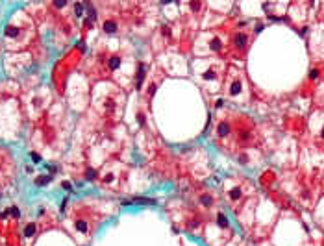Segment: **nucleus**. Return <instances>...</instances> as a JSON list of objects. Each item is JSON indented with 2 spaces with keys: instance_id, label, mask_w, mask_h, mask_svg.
I'll list each match as a JSON object with an SVG mask.
<instances>
[{
  "instance_id": "nucleus-7",
  "label": "nucleus",
  "mask_w": 324,
  "mask_h": 246,
  "mask_svg": "<svg viewBox=\"0 0 324 246\" xmlns=\"http://www.w3.org/2000/svg\"><path fill=\"white\" fill-rule=\"evenodd\" d=\"M228 196H230V200L237 202V200H239L241 196H243V191H241L239 187H233V189H232V191H230V193H228Z\"/></svg>"
},
{
  "instance_id": "nucleus-16",
  "label": "nucleus",
  "mask_w": 324,
  "mask_h": 246,
  "mask_svg": "<svg viewBox=\"0 0 324 246\" xmlns=\"http://www.w3.org/2000/svg\"><path fill=\"white\" fill-rule=\"evenodd\" d=\"M35 233V224H28L24 228V237H32Z\"/></svg>"
},
{
  "instance_id": "nucleus-4",
  "label": "nucleus",
  "mask_w": 324,
  "mask_h": 246,
  "mask_svg": "<svg viewBox=\"0 0 324 246\" xmlns=\"http://www.w3.org/2000/svg\"><path fill=\"white\" fill-rule=\"evenodd\" d=\"M217 133H218V137H228L230 135V124L228 122H220L218 128H217Z\"/></svg>"
},
{
  "instance_id": "nucleus-25",
  "label": "nucleus",
  "mask_w": 324,
  "mask_h": 246,
  "mask_svg": "<svg viewBox=\"0 0 324 246\" xmlns=\"http://www.w3.org/2000/svg\"><path fill=\"white\" fill-rule=\"evenodd\" d=\"M161 33L167 35V37H170V28H169V26H163V28H161Z\"/></svg>"
},
{
  "instance_id": "nucleus-9",
  "label": "nucleus",
  "mask_w": 324,
  "mask_h": 246,
  "mask_svg": "<svg viewBox=\"0 0 324 246\" xmlns=\"http://www.w3.org/2000/svg\"><path fill=\"white\" fill-rule=\"evenodd\" d=\"M132 204H143V205H156V200L152 198H134Z\"/></svg>"
},
{
  "instance_id": "nucleus-2",
  "label": "nucleus",
  "mask_w": 324,
  "mask_h": 246,
  "mask_svg": "<svg viewBox=\"0 0 324 246\" xmlns=\"http://www.w3.org/2000/svg\"><path fill=\"white\" fill-rule=\"evenodd\" d=\"M247 43H248V37H247V33H235L233 35V46L235 48H239V50H245L247 48Z\"/></svg>"
},
{
  "instance_id": "nucleus-23",
  "label": "nucleus",
  "mask_w": 324,
  "mask_h": 246,
  "mask_svg": "<svg viewBox=\"0 0 324 246\" xmlns=\"http://www.w3.org/2000/svg\"><path fill=\"white\" fill-rule=\"evenodd\" d=\"M54 6H56V7H65V6H67V2H65V0H56Z\"/></svg>"
},
{
  "instance_id": "nucleus-5",
  "label": "nucleus",
  "mask_w": 324,
  "mask_h": 246,
  "mask_svg": "<svg viewBox=\"0 0 324 246\" xmlns=\"http://www.w3.org/2000/svg\"><path fill=\"white\" fill-rule=\"evenodd\" d=\"M209 50H213V52H220V50H222V41L218 37H213L211 41H209Z\"/></svg>"
},
{
  "instance_id": "nucleus-24",
  "label": "nucleus",
  "mask_w": 324,
  "mask_h": 246,
  "mask_svg": "<svg viewBox=\"0 0 324 246\" xmlns=\"http://www.w3.org/2000/svg\"><path fill=\"white\" fill-rule=\"evenodd\" d=\"M156 87H158L156 83H150V87H148V96H152V95L156 93Z\"/></svg>"
},
{
  "instance_id": "nucleus-28",
  "label": "nucleus",
  "mask_w": 324,
  "mask_h": 246,
  "mask_svg": "<svg viewBox=\"0 0 324 246\" xmlns=\"http://www.w3.org/2000/svg\"><path fill=\"white\" fill-rule=\"evenodd\" d=\"M104 181H106V183L113 181V174H108V176H104Z\"/></svg>"
},
{
  "instance_id": "nucleus-29",
  "label": "nucleus",
  "mask_w": 324,
  "mask_h": 246,
  "mask_svg": "<svg viewBox=\"0 0 324 246\" xmlns=\"http://www.w3.org/2000/svg\"><path fill=\"white\" fill-rule=\"evenodd\" d=\"M63 189H65V191H71V189H72L71 183H69V181H63Z\"/></svg>"
},
{
  "instance_id": "nucleus-21",
  "label": "nucleus",
  "mask_w": 324,
  "mask_h": 246,
  "mask_svg": "<svg viewBox=\"0 0 324 246\" xmlns=\"http://www.w3.org/2000/svg\"><path fill=\"white\" fill-rule=\"evenodd\" d=\"M137 122L141 124V126H144V113H143V111L137 113Z\"/></svg>"
},
{
  "instance_id": "nucleus-18",
  "label": "nucleus",
  "mask_w": 324,
  "mask_h": 246,
  "mask_svg": "<svg viewBox=\"0 0 324 246\" xmlns=\"http://www.w3.org/2000/svg\"><path fill=\"white\" fill-rule=\"evenodd\" d=\"M76 229H78V231H82V233L87 231V224H85V220H78L76 222Z\"/></svg>"
},
{
  "instance_id": "nucleus-15",
  "label": "nucleus",
  "mask_w": 324,
  "mask_h": 246,
  "mask_svg": "<svg viewBox=\"0 0 324 246\" xmlns=\"http://www.w3.org/2000/svg\"><path fill=\"white\" fill-rule=\"evenodd\" d=\"M215 78H217V72H215L213 69H209V70H206V72H204V80H209V81H213Z\"/></svg>"
},
{
  "instance_id": "nucleus-19",
  "label": "nucleus",
  "mask_w": 324,
  "mask_h": 246,
  "mask_svg": "<svg viewBox=\"0 0 324 246\" xmlns=\"http://www.w3.org/2000/svg\"><path fill=\"white\" fill-rule=\"evenodd\" d=\"M7 213H9L11 217L19 218V215H21V211H19V209H17V207H15V205H13V207H9V209H7Z\"/></svg>"
},
{
  "instance_id": "nucleus-13",
  "label": "nucleus",
  "mask_w": 324,
  "mask_h": 246,
  "mask_svg": "<svg viewBox=\"0 0 324 246\" xmlns=\"http://www.w3.org/2000/svg\"><path fill=\"white\" fill-rule=\"evenodd\" d=\"M84 9H85V6L84 4H74V13H76V17H84Z\"/></svg>"
},
{
  "instance_id": "nucleus-8",
  "label": "nucleus",
  "mask_w": 324,
  "mask_h": 246,
  "mask_svg": "<svg viewBox=\"0 0 324 246\" xmlns=\"http://www.w3.org/2000/svg\"><path fill=\"white\" fill-rule=\"evenodd\" d=\"M120 63H122V59H120L119 56H111V57H109V69H111V70H117L120 67Z\"/></svg>"
},
{
  "instance_id": "nucleus-1",
  "label": "nucleus",
  "mask_w": 324,
  "mask_h": 246,
  "mask_svg": "<svg viewBox=\"0 0 324 246\" xmlns=\"http://www.w3.org/2000/svg\"><path fill=\"white\" fill-rule=\"evenodd\" d=\"M146 72H148V65L146 63H139L137 74H135V89L143 87V81H144V78H146Z\"/></svg>"
},
{
  "instance_id": "nucleus-6",
  "label": "nucleus",
  "mask_w": 324,
  "mask_h": 246,
  "mask_svg": "<svg viewBox=\"0 0 324 246\" xmlns=\"http://www.w3.org/2000/svg\"><path fill=\"white\" fill-rule=\"evenodd\" d=\"M217 224H218V228H230L228 217H226L224 213H218V215H217Z\"/></svg>"
},
{
  "instance_id": "nucleus-14",
  "label": "nucleus",
  "mask_w": 324,
  "mask_h": 246,
  "mask_svg": "<svg viewBox=\"0 0 324 246\" xmlns=\"http://www.w3.org/2000/svg\"><path fill=\"white\" fill-rule=\"evenodd\" d=\"M6 35H7V37H17V35H19V28H15V26H7V28H6Z\"/></svg>"
},
{
  "instance_id": "nucleus-27",
  "label": "nucleus",
  "mask_w": 324,
  "mask_h": 246,
  "mask_svg": "<svg viewBox=\"0 0 324 246\" xmlns=\"http://www.w3.org/2000/svg\"><path fill=\"white\" fill-rule=\"evenodd\" d=\"M237 159H239V161L243 163V165H245V163L248 161V157H247V155H245V154H241V155H239V157H237Z\"/></svg>"
},
{
  "instance_id": "nucleus-10",
  "label": "nucleus",
  "mask_w": 324,
  "mask_h": 246,
  "mask_svg": "<svg viewBox=\"0 0 324 246\" xmlns=\"http://www.w3.org/2000/svg\"><path fill=\"white\" fill-rule=\"evenodd\" d=\"M241 93V81H233L232 87H230V95L232 96H237Z\"/></svg>"
},
{
  "instance_id": "nucleus-30",
  "label": "nucleus",
  "mask_w": 324,
  "mask_h": 246,
  "mask_svg": "<svg viewBox=\"0 0 324 246\" xmlns=\"http://www.w3.org/2000/svg\"><path fill=\"white\" fill-rule=\"evenodd\" d=\"M321 137L324 139V128H322V131H321Z\"/></svg>"
},
{
  "instance_id": "nucleus-11",
  "label": "nucleus",
  "mask_w": 324,
  "mask_h": 246,
  "mask_svg": "<svg viewBox=\"0 0 324 246\" xmlns=\"http://www.w3.org/2000/svg\"><path fill=\"white\" fill-rule=\"evenodd\" d=\"M50 179H52V176H39V178L35 179V185L43 187V185H46V183H50Z\"/></svg>"
},
{
  "instance_id": "nucleus-22",
  "label": "nucleus",
  "mask_w": 324,
  "mask_h": 246,
  "mask_svg": "<svg viewBox=\"0 0 324 246\" xmlns=\"http://www.w3.org/2000/svg\"><path fill=\"white\" fill-rule=\"evenodd\" d=\"M30 157H32L35 163H41V155H39L37 152H32V154H30Z\"/></svg>"
},
{
  "instance_id": "nucleus-26",
  "label": "nucleus",
  "mask_w": 324,
  "mask_h": 246,
  "mask_svg": "<svg viewBox=\"0 0 324 246\" xmlns=\"http://www.w3.org/2000/svg\"><path fill=\"white\" fill-rule=\"evenodd\" d=\"M309 78H311V80H317V78H319V70H317V69L311 70V72H309Z\"/></svg>"
},
{
  "instance_id": "nucleus-12",
  "label": "nucleus",
  "mask_w": 324,
  "mask_h": 246,
  "mask_svg": "<svg viewBox=\"0 0 324 246\" xmlns=\"http://www.w3.org/2000/svg\"><path fill=\"white\" fill-rule=\"evenodd\" d=\"M200 204L204 205V207H209V205L213 204V198L209 196V194H202V196H200Z\"/></svg>"
},
{
  "instance_id": "nucleus-3",
  "label": "nucleus",
  "mask_w": 324,
  "mask_h": 246,
  "mask_svg": "<svg viewBox=\"0 0 324 246\" xmlns=\"http://www.w3.org/2000/svg\"><path fill=\"white\" fill-rule=\"evenodd\" d=\"M102 28H104V32H106V33L111 35V33H117V30H119V24H117L115 21H106V22L102 24Z\"/></svg>"
},
{
  "instance_id": "nucleus-17",
  "label": "nucleus",
  "mask_w": 324,
  "mask_h": 246,
  "mask_svg": "<svg viewBox=\"0 0 324 246\" xmlns=\"http://www.w3.org/2000/svg\"><path fill=\"white\" fill-rule=\"evenodd\" d=\"M85 178H87L89 181L96 179V170H95V169H87V170H85Z\"/></svg>"
},
{
  "instance_id": "nucleus-20",
  "label": "nucleus",
  "mask_w": 324,
  "mask_h": 246,
  "mask_svg": "<svg viewBox=\"0 0 324 246\" xmlns=\"http://www.w3.org/2000/svg\"><path fill=\"white\" fill-rule=\"evenodd\" d=\"M189 7H191L193 11H198V9L202 7V4H200V2H191V4H189Z\"/></svg>"
}]
</instances>
